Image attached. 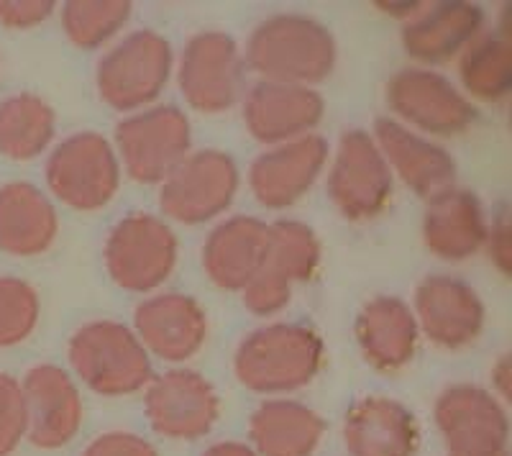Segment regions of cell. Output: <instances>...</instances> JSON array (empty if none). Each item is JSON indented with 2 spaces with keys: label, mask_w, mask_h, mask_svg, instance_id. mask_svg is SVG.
<instances>
[{
  "label": "cell",
  "mask_w": 512,
  "mask_h": 456,
  "mask_svg": "<svg viewBox=\"0 0 512 456\" xmlns=\"http://www.w3.org/2000/svg\"><path fill=\"white\" fill-rule=\"evenodd\" d=\"M18 433V403L11 382L0 377V456L11 449Z\"/></svg>",
  "instance_id": "6da1fadb"
}]
</instances>
